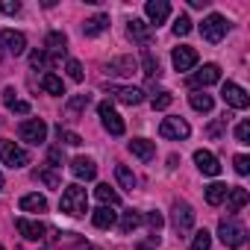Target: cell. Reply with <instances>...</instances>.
<instances>
[{"label":"cell","mask_w":250,"mask_h":250,"mask_svg":"<svg viewBox=\"0 0 250 250\" xmlns=\"http://www.w3.org/2000/svg\"><path fill=\"white\" fill-rule=\"evenodd\" d=\"M59 212H65V215H71V218H80V215H85L88 212V197H85V188L83 186H68L65 191H62V200H59Z\"/></svg>","instance_id":"1"},{"label":"cell","mask_w":250,"mask_h":250,"mask_svg":"<svg viewBox=\"0 0 250 250\" xmlns=\"http://www.w3.org/2000/svg\"><path fill=\"white\" fill-rule=\"evenodd\" d=\"M227 30H229V21H227L224 15H218V12H212V15L200 24V36H203V42H209V44L224 42Z\"/></svg>","instance_id":"2"},{"label":"cell","mask_w":250,"mask_h":250,"mask_svg":"<svg viewBox=\"0 0 250 250\" xmlns=\"http://www.w3.org/2000/svg\"><path fill=\"white\" fill-rule=\"evenodd\" d=\"M171 224H174L177 235L191 232V227H194V209L186 200H174V206H171Z\"/></svg>","instance_id":"3"},{"label":"cell","mask_w":250,"mask_h":250,"mask_svg":"<svg viewBox=\"0 0 250 250\" xmlns=\"http://www.w3.org/2000/svg\"><path fill=\"white\" fill-rule=\"evenodd\" d=\"M244 227L229 215V218H221V224H218V238L227 244V247H241L244 244Z\"/></svg>","instance_id":"4"},{"label":"cell","mask_w":250,"mask_h":250,"mask_svg":"<svg viewBox=\"0 0 250 250\" xmlns=\"http://www.w3.org/2000/svg\"><path fill=\"white\" fill-rule=\"evenodd\" d=\"M0 159H3V165H9V168L30 165V153L24 147H18L15 142H9V139H0Z\"/></svg>","instance_id":"5"},{"label":"cell","mask_w":250,"mask_h":250,"mask_svg":"<svg viewBox=\"0 0 250 250\" xmlns=\"http://www.w3.org/2000/svg\"><path fill=\"white\" fill-rule=\"evenodd\" d=\"M18 136H21V142H27V145H42V142L47 139V124H44L42 118H30V121H24L21 127H18Z\"/></svg>","instance_id":"6"},{"label":"cell","mask_w":250,"mask_h":250,"mask_svg":"<svg viewBox=\"0 0 250 250\" xmlns=\"http://www.w3.org/2000/svg\"><path fill=\"white\" fill-rule=\"evenodd\" d=\"M103 91L106 94H112L115 100H121V103H127V106H139L142 100H145V91L142 88H136V85H103Z\"/></svg>","instance_id":"7"},{"label":"cell","mask_w":250,"mask_h":250,"mask_svg":"<svg viewBox=\"0 0 250 250\" xmlns=\"http://www.w3.org/2000/svg\"><path fill=\"white\" fill-rule=\"evenodd\" d=\"M97 112H100V121H103V127L109 130V136H124V130H127V127H124V118L112 109L109 100H103V103L97 106Z\"/></svg>","instance_id":"8"},{"label":"cell","mask_w":250,"mask_h":250,"mask_svg":"<svg viewBox=\"0 0 250 250\" xmlns=\"http://www.w3.org/2000/svg\"><path fill=\"white\" fill-rule=\"evenodd\" d=\"M159 136L162 139H174V142H183L191 136V127L183 121V118H165L162 127H159Z\"/></svg>","instance_id":"9"},{"label":"cell","mask_w":250,"mask_h":250,"mask_svg":"<svg viewBox=\"0 0 250 250\" xmlns=\"http://www.w3.org/2000/svg\"><path fill=\"white\" fill-rule=\"evenodd\" d=\"M221 97L227 100V106H232V109H247L250 106V97H247V91L241 88V85H235V83H224L221 85Z\"/></svg>","instance_id":"10"},{"label":"cell","mask_w":250,"mask_h":250,"mask_svg":"<svg viewBox=\"0 0 250 250\" xmlns=\"http://www.w3.org/2000/svg\"><path fill=\"white\" fill-rule=\"evenodd\" d=\"M145 15H147L150 27H159V24L168 21V15H171V3H168V0H150V3H145Z\"/></svg>","instance_id":"11"},{"label":"cell","mask_w":250,"mask_h":250,"mask_svg":"<svg viewBox=\"0 0 250 250\" xmlns=\"http://www.w3.org/2000/svg\"><path fill=\"white\" fill-rule=\"evenodd\" d=\"M0 44H3V50H6L9 56H21V53L27 50L24 33H15V30H3V33H0Z\"/></svg>","instance_id":"12"},{"label":"cell","mask_w":250,"mask_h":250,"mask_svg":"<svg viewBox=\"0 0 250 250\" xmlns=\"http://www.w3.org/2000/svg\"><path fill=\"white\" fill-rule=\"evenodd\" d=\"M127 36H130L136 44L147 47V44L153 42V27H150L147 21H139V18H133V21H130V27H127Z\"/></svg>","instance_id":"13"},{"label":"cell","mask_w":250,"mask_h":250,"mask_svg":"<svg viewBox=\"0 0 250 250\" xmlns=\"http://www.w3.org/2000/svg\"><path fill=\"white\" fill-rule=\"evenodd\" d=\"M171 62H174V68L177 71H191L194 65H197V50L194 47H174V53H171Z\"/></svg>","instance_id":"14"},{"label":"cell","mask_w":250,"mask_h":250,"mask_svg":"<svg viewBox=\"0 0 250 250\" xmlns=\"http://www.w3.org/2000/svg\"><path fill=\"white\" fill-rule=\"evenodd\" d=\"M218 80H221V68H218L215 62H209V65H203V68L188 80V85H191V88H200V85L206 88V85H212V83H218Z\"/></svg>","instance_id":"15"},{"label":"cell","mask_w":250,"mask_h":250,"mask_svg":"<svg viewBox=\"0 0 250 250\" xmlns=\"http://www.w3.org/2000/svg\"><path fill=\"white\" fill-rule=\"evenodd\" d=\"M15 227H18V232H21L27 241H39V238H44V232H47V227H44L42 221H30V218H15Z\"/></svg>","instance_id":"16"},{"label":"cell","mask_w":250,"mask_h":250,"mask_svg":"<svg viewBox=\"0 0 250 250\" xmlns=\"http://www.w3.org/2000/svg\"><path fill=\"white\" fill-rule=\"evenodd\" d=\"M136 68H139V62L133 56H118V59H112L106 65V74H112V77H133Z\"/></svg>","instance_id":"17"},{"label":"cell","mask_w":250,"mask_h":250,"mask_svg":"<svg viewBox=\"0 0 250 250\" xmlns=\"http://www.w3.org/2000/svg\"><path fill=\"white\" fill-rule=\"evenodd\" d=\"M194 165H197V168H200V174H206V177H218V174H221L218 156H215V153H209V150H197V153H194Z\"/></svg>","instance_id":"18"},{"label":"cell","mask_w":250,"mask_h":250,"mask_svg":"<svg viewBox=\"0 0 250 250\" xmlns=\"http://www.w3.org/2000/svg\"><path fill=\"white\" fill-rule=\"evenodd\" d=\"M71 174H74L77 180H94V177H97V165H94V159H88V156H77V159L71 162Z\"/></svg>","instance_id":"19"},{"label":"cell","mask_w":250,"mask_h":250,"mask_svg":"<svg viewBox=\"0 0 250 250\" xmlns=\"http://www.w3.org/2000/svg\"><path fill=\"white\" fill-rule=\"evenodd\" d=\"M44 50L50 53V56H65V50H68V36L65 33H59V30H53V33H47V39H44Z\"/></svg>","instance_id":"20"},{"label":"cell","mask_w":250,"mask_h":250,"mask_svg":"<svg viewBox=\"0 0 250 250\" xmlns=\"http://www.w3.org/2000/svg\"><path fill=\"white\" fill-rule=\"evenodd\" d=\"M127 147H130V153H133L136 159H142V162H150V159L156 156V145L147 142V139H133Z\"/></svg>","instance_id":"21"},{"label":"cell","mask_w":250,"mask_h":250,"mask_svg":"<svg viewBox=\"0 0 250 250\" xmlns=\"http://www.w3.org/2000/svg\"><path fill=\"white\" fill-rule=\"evenodd\" d=\"M91 224L97 229H112L118 224V212H112V206H100V209L91 212Z\"/></svg>","instance_id":"22"},{"label":"cell","mask_w":250,"mask_h":250,"mask_svg":"<svg viewBox=\"0 0 250 250\" xmlns=\"http://www.w3.org/2000/svg\"><path fill=\"white\" fill-rule=\"evenodd\" d=\"M224 200H227V212H229V215H235L238 209H244V206H247L250 194H247V188H238V186H235V188H229V191H227V197H224Z\"/></svg>","instance_id":"23"},{"label":"cell","mask_w":250,"mask_h":250,"mask_svg":"<svg viewBox=\"0 0 250 250\" xmlns=\"http://www.w3.org/2000/svg\"><path fill=\"white\" fill-rule=\"evenodd\" d=\"M145 224V215L142 212H136V209H130V212H124L121 215V224H118V229L124 232V235H130L133 229H139Z\"/></svg>","instance_id":"24"},{"label":"cell","mask_w":250,"mask_h":250,"mask_svg":"<svg viewBox=\"0 0 250 250\" xmlns=\"http://www.w3.org/2000/svg\"><path fill=\"white\" fill-rule=\"evenodd\" d=\"M109 30V15H91L85 24H83V33L88 36V39H94V36H100V33H106Z\"/></svg>","instance_id":"25"},{"label":"cell","mask_w":250,"mask_h":250,"mask_svg":"<svg viewBox=\"0 0 250 250\" xmlns=\"http://www.w3.org/2000/svg\"><path fill=\"white\" fill-rule=\"evenodd\" d=\"M142 74L147 77V80H159L162 77V68H159V59L150 53V50H145L142 53Z\"/></svg>","instance_id":"26"},{"label":"cell","mask_w":250,"mask_h":250,"mask_svg":"<svg viewBox=\"0 0 250 250\" xmlns=\"http://www.w3.org/2000/svg\"><path fill=\"white\" fill-rule=\"evenodd\" d=\"M18 206H21V212H47V197L44 194H24Z\"/></svg>","instance_id":"27"},{"label":"cell","mask_w":250,"mask_h":250,"mask_svg":"<svg viewBox=\"0 0 250 250\" xmlns=\"http://www.w3.org/2000/svg\"><path fill=\"white\" fill-rule=\"evenodd\" d=\"M59 62V56H50L47 50H33L30 53V65L36 68V71H47L50 65H56Z\"/></svg>","instance_id":"28"},{"label":"cell","mask_w":250,"mask_h":250,"mask_svg":"<svg viewBox=\"0 0 250 250\" xmlns=\"http://www.w3.org/2000/svg\"><path fill=\"white\" fill-rule=\"evenodd\" d=\"M188 103H191V109L194 112H212V106H215V100H212V94H206V91H194L191 97H188Z\"/></svg>","instance_id":"29"},{"label":"cell","mask_w":250,"mask_h":250,"mask_svg":"<svg viewBox=\"0 0 250 250\" xmlns=\"http://www.w3.org/2000/svg\"><path fill=\"white\" fill-rule=\"evenodd\" d=\"M94 194H97V200H100L103 206H118V203H121V194H118L115 188H109V183H100V186L94 188Z\"/></svg>","instance_id":"30"},{"label":"cell","mask_w":250,"mask_h":250,"mask_svg":"<svg viewBox=\"0 0 250 250\" xmlns=\"http://www.w3.org/2000/svg\"><path fill=\"white\" fill-rule=\"evenodd\" d=\"M227 191H229V186H224V183H212V186H206V203H209V206L224 203Z\"/></svg>","instance_id":"31"},{"label":"cell","mask_w":250,"mask_h":250,"mask_svg":"<svg viewBox=\"0 0 250 250\" xmlns=\"http://www.w3.org/2000/svg\"><path fill=\"white\" fill-rule=\"evenodd\" d=\"M115 180L121 183V188H130V191H133V188H136V183H139V180H136V174H133L127 165H118V168H115Z\"/></svg>","instance_id":"32"},{"label":"cell","mask_w":250,"mask_h":250,"mask_svg":"<svg viewBox=\"0 0 250 250\" xmlns=\"http://www.w3.org/2000/svg\"><path fill=\"white\" fill-rule=\"evenodd\" d=\"M42 88H44L47 94H56V97L65 94V85H62V80H59L56 74H44V77H42Z\"/></svg>","instance_id":"33"},{"label":"cell","mask_w":250,"mask_h":250,"mask_svg":"<svg viewBox=\"0 0 250 250\" xmlns=\"http://www.w3.org/2000/svg\"><path fill=\"white\" fill-rule=\"evenodd\" d=\"M33 177H36V180H42V183H44L47 188H59V186H62L59 174H56V171H47V168H39V171H36Z\"/></svg>","instance_id":"34"},{"label":"cell","mask_w":250,"mask_h":250,"mask_svg":"<svg viewBox=\"0 0 250 250\" xmlns=\"http://www.w3.org/2000/svg\"><path fill=\"white\" fill-rule=\"evenodd\" d=\"M188 33H191V18H188V15H180V18L174 21V36L183 39V36H188Z\"/></svg>","instance_id":"35"},{"label":"cell","mask_w":250,"mask_h":250,"mask_svg":"<svg viewBox=\"0 0 250 250\" xmlns=\"http://www.w3.org/2000/svg\"><path fill=\"white\" fill-rule=\"evenodd\" d=\"M171 103H174V94H171V91H159V94H153V100H150V106H153V109H159V112H162V109H168Z\"/></svg>","instance_id":"36"},{"label":"cell","mask_w":250,"mask_h":250,"mask_svg":"<svg viewBox=\"0 0 250 250\" xmlns=\"http://www.w3.org/2000/svg\"><path fill=\"white\" fill-rule=\"evenodd\" d=\"M209 244H212V235L206 229H197L194 232V241H191V250H209Z\"/></svg>","instance_id":"37"},{"label":"cell","mask_w":250,"mask_h":250,"mask_svg":"<svg viewBox=\"0 0 250 250\" xmlns=\"http://www.w3.org/2000/svg\"><path fill=\"white\" fill-rule=\"evenodd\" d=\"M145 221H147V227H150V232H153V235H159V229L165 227L162 212H147V218H145Z\"/></svg>","instance_id":"38"},{"label":"cell","mask_w":250,"mask_h":250,"mask_svg":"<svg viewBox=\"0 0 250 250\" xmlns=\"http://www.w3.org/2000/svg\"><path fill=\"white\" fill-rule=\"evenodd\" d=\"M59 142H65V145H71V147H77V145H83V139L74 133V130H62V124H59Z\"/></svg>","instance_id":"39"},{"label":"cell","mask_w":250,"mask_h":250,"mask_svg":"<svg viewBox=\"0 0 250 250\" xmlns=\"http://www.w3.org/2000/svg\"><path fill=\"white\" fill-rule=\"evenodd\" d=\"M65 71H68V77H71L74 83H83V77H85V74H83V65H80L77 59H68V65H65Z\"/></svg>","instance_id":"40"},{"label":"cell","mask_w":250,"mask_h":250,"mask_svg":"<svg viewBox=\"0 0 250 250\" xmlns=\"http://www.w3.org/2000/svg\"><path fill=\"white\" fill-rule=\"evenodd\" d=\"M88 103H91V97H88V94H74V97L68 100V109H71V112H80V109H85Z\"/></svg>","instance_id":"41"},{"label":"cell","mask_w":250,"mask_h":250,"mask_svg":"<svg viewBox=\"0 0 250 250\" xmlns=\"http://www.w3.org/2000/svg\"><path fill=\"white\" fill-rule=\"evenodd\" d=\"M235 139L241 145H250V121H241L238 127H235Z\"/></svg>","instance_id":"42"},{"label":"cell","mask_w":250,"mask_h":250,"mask_svg":"<svg viewBox=\"0 0 250 250\" xmlns=\"http://www.w3.org/2000/svg\"><path fill=\"white\" fill-rule=\"evenodd\" d=\"M0 12H3V15H18L21 3H18V0H0Z\"/></svg>","instance_id":"43"},{"label":"cell","mask_w":250,"mask_h":250,"mask_svg":"<svg viewBox=\"0 0 250 250\" xmlns=\"http://www.w3.org/2000/svg\"><path fill=\"white\" fill-rule=\"evenodd\" d=\"M232 165H235V174H241V177H244V174H250V159H247L244 153H241V156H235V159H232Z\"/></svg>","instance_id":"44"},{"label":"cell","mask_w":250,"mask_h":250,"mask_svg":"<svg viewBox=\"0 0 250 250\" xmlns=\"http://www.w3.org/2000/svg\"><path fill=\"white\" fill-rule=\"evenodd\" d=\"M224 127H227V118H221V121L209 124V130H206V136H209V139H218V136L224 133Z\"/></svg>","instance_id":"45"},{"label":"cell","mask_w":250,"mask_h":250,"mask_svg":"<svg viewBox=\"0 0 250 250\" xmlns=\"http://www.w3.org/2000/svg\"><path fill=\"white\" fill-rule=\"evenodd\" d=\"M47 162H50V168H59L62 165V147H50L47 150Z\"/></svg>","instance_id":"46"},{"label":"cell","mask_w":250,"mask_h":250,"mask_svg":"<svg viewBox=\"0 0 250 250\" xmlns=\"http://www.w3.org/2000/svg\"><path fill=\"white\" fill-rule=\"evenodd\" d=\"M9 109H12V112H18V115H27V112H30V103H27V100H15Z\"/></svg>","instance_id":"47"},{"label":"cell","mask_w":250,"mask_h":250,"mask_svg":"<svg viewBox=\"0 0 250 250\" xmlns=\"http://www.w3.org/2000/svg\"><path fill=\"white\" fill-rule=\"evenodd\" d=\"M3 103H6V106L15 103V88H3Z\"/></svg>","instance_id":"48"},{"label":"cell","mask_w":250,"mask_h":250,"mask_svg":"<svg viewBox=\"0 0 250 250\" xmlns=\"http://www.w3.org/2000/svg\"><path fill=\"white\" fill-rule=\"evenodd\" d=\"M139 250H150V244H142V247H139Z\"/></svg>","instance_id":"49"},{"label":"cell","mask_w":250,"mask_h":250,"mask_svg":"<svg viewBox=\"0 0 250 250\" xmlns=\"http://www.w3.org/2000/svg\"><path fill=\"white\" fill-rule=\"evenodd\" d=\"M0 191H3V174H0Z\"/></svg>","instance_id":"50"},{"label":"cell","mask_w":250,"mask_h":250,"mask_svg":"<svg viewBox=\"0 0 250 250\" xmlns=\"http://www.w3.org/2000/svg\"><path fill=\"white\" fill-rule=\"evenodd\" d=\"M0 250H6V247H0Z\"/></svg>","instance_id":"51"}]
</instances>
